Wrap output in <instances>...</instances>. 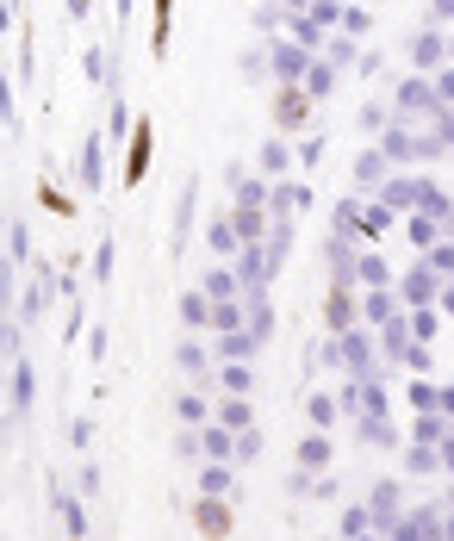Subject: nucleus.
Segmentation results:
<instances>
[{
	"label": "nucleus",
	"instance_id": "nucleus-1",
	"mask_svg": "<svg viewBox=\"0 0 454 541\" xmlns=\"http://www.w3.org/2000/svg\"><path fill=\"white\" fill-rule=\"evenodd\" d=\"M181 318H187V324H200V318H206V299H200V293H187V299H181Z\"/></svg>",
	"mask_w": 454,
	"mask_h": 541
}]
</instances>
